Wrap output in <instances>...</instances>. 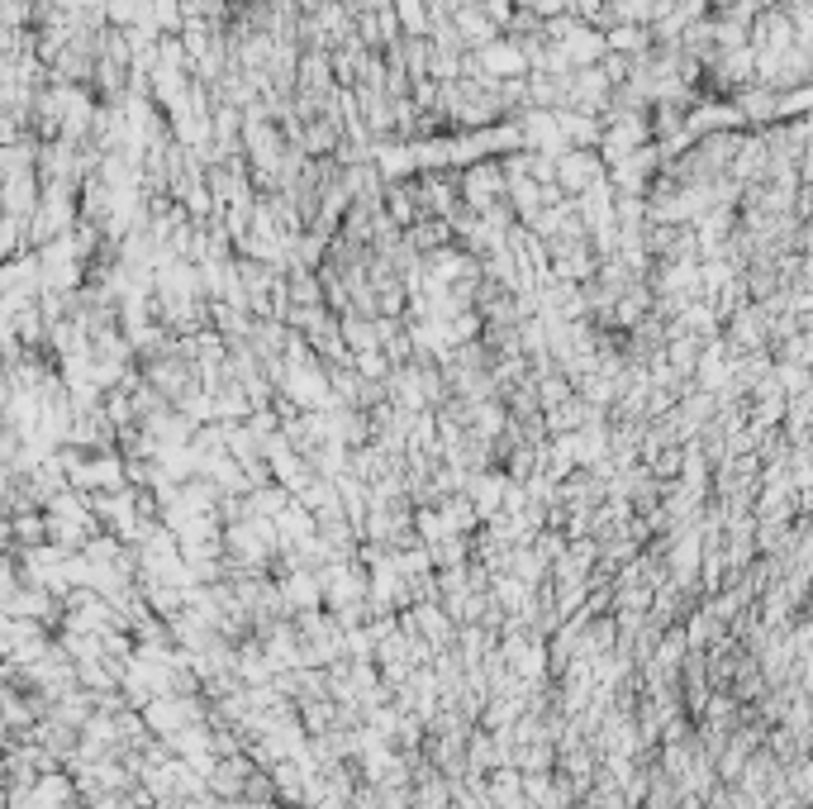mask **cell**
I'll return each instance as SVG.
<instances>
[{
    "label": "cell",
    "instance_id": "cell-1",
    "mask_svg": "<svg viewBox=\"0 0 813 809\" xmlns=\"http://www.w3.org/2000/svg\"><path fill=\"white\" fill-rule=\"evenodd\" d=\"M599 177H605V162L585 148H561L553 158V181H561L567 191H590Z\"/></svg>",
    "mask_w": 813,
    "mask_h": 809
}]
</instances>
